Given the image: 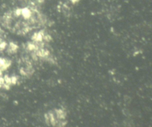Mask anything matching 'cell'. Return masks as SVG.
Here are the masks:
<instances>
[{"instance_id": "2", "label": "cell", "mask_w": 152, "mask_h": 127, "mask_svg": "<svg viewBox=\"0 0 152 127\" xmlns=\"http://www.w3.org/2000/svg\"><path fill=\"white\" fill-rule=\"evenodd\" d=\"M17 48L18 46L16 44L13 43H10L8 46L7 51L8 52V53H10V54H13V53H15L17 51Z\"/></svg>"}, {"instance_id": "1", "label": "cell", "mask_w": 152, "mask_h": 127, "mask_svg": "<svg viewBox=\"0 0 152 127\" xmlns=\"http://www.w3.org/2000/svg\"><path fill=\"white\" fill-rule=\"evenodd\" d=\"M11 65V61L6 58H0V76L4 71L7 70Z\"/></svg>"}]
</instances>
